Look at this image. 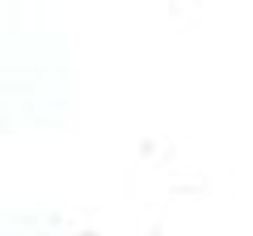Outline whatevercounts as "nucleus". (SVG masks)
Instances as JSON below:
<instances>
[]
</instances>
